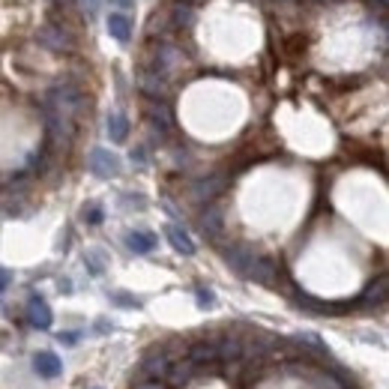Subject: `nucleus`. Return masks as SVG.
<instances>
[{"instance_id": "a211bd4d", "label": "nucleus", "mask_w": 389, "mask_h": 389, "mask_svg": "<svg viewBox=\"0 0 389 389\" xmlns=\"http://www.w3.org/2000/svg\"><path fill=\"white\" fill-rule=\"evenodd\" d=\"M126 246H129V252H135V254H150L156 249V233H150V231H129L126 233Z\"/></svg>"}, {"instance_id": "5701e85b", "label": "nucleus", "mask_w": 389, "mask_h": 389, "mask_svg": "<svg viewBox=\"0 0 389 389\" xmlns=\"http://www.w3.org/2000/svg\"><path fill=\"white\" fill-rule=\"evenodd\" d=\"M111 303H117L120 308H138L141 303L132 294H123V291H117V294H111Z\"/></svg>"}, {"instance_id": "39448f33", "label": "nucleus", "mask_w": 389, "mask_h": 389, "mask_svg": "<svg viewBox=\"0 0 389 389\" xmlns=\"http://www.w3.org/2000/svg\"><path fill=\"white\" fill-rule=\"evenodd\" d=\"M33 371H36L39 377H46V381H54V377L63 374V362H60L57 353L39 350V353H33Z\"/></svg>"}, {"instance_id": "0eeeda50", "label": "nucleus", "mask_w": 389, "mask_h": 389, "mask_svg": "<svg viewBox=\"0 0 389 389\" xmlns=\"http://www.w3.org/2000/svg\"><path fill=\"white\" fill-rule=\"evenodd\" d=\"M39 42H42V46H48V48H54V51H69V48H72L69 30L60 27V25L42 27V30H39Z\"/></svg>"}, {"instance_id": "cd10ccee", "label": "nucleus", "mask_w": 389, "mask_h": 389, "mask_svg": "<svg viewBox=\"0 0 389 389\" xmlns=\"http://www.w3.org/2000/svg\"><path fill=\"white\" fill-rule=\"evenodd\" d=\"M9 282H13V273L0 266V291H6V287H9Z\"/></svg>"}, {"instance_id": "4be33fe9", "label": "nucleus", "mask_w": 389, "mask_h": 389, "mask_svg": "<svg viewBox=\"0 0 389 389\" xmlns=\"http://www.w3.org/2000/svg\"><path fill=\"white\" fill-rule=\"evenodd\" d=\"M386 291H389V285H386V275H377V279L365 287V294H362V303H374V306H383L386 303Z\"/></svg>"}, {"instance_id": "9b49d317", "label": "nucleus", "mask_w": 389, "mask_h": 389, "mask_svg": "<svg viewBox=\"0 0 389 389\" xmlns=\"http://www.w3.org/2000/svg\"><path fill=\"white\" fill-rule=\"evenodd\" d=\"M225 261L233 273H240V275H246L249 273V266L254 261V252L249 246H228L225 249Z\"/></svg>"}, {"instance_id": "b1692460", "label": "nucleus", "mask_w": 389, "mask_h": 389, "mask_svg": "<svg viewBox=\"0 0 389 389\" xmlns=\"http://www.w3.org/2000/svg\"><path fill=\"white\" fill-rule=\"evenodd\" d=\"M195 296H198V306H201V308H213L216 306V296H213V291H207V287H198Z\"/></svg>"}, {"instance_id": "423d86ee", "label": "nucleus", "mask_w": 389, "mask_h": 389, "mask_svg": "<svg viewBox=\"0 0 389 389\" xmlns=\"http://www.w3.org/2000/svg\"><path fill=\"white\" fill-rule=\"evenodd\" d=\"M147 117H150V126L159 132V135H168V132L174 129V114L162 99H153L150 108H147Z\"/></svg>"}, {"instance_id": "ddd939ff", "label": "nucleus", "mask_w": 389, "mask_h": 389, "mask_svg": "<svg viewBox=\"0 0 389 389\" xmlns=\"http://www.w3.org/2000/svg\"><path fill=\"white\" fill-rule=\"evenodd\" d=\"M296 306L311 311V315H339V311H348L344 303H320V299H311L308 294H296Z\"/></svg>"}, {"instance_id": "c85d7f7f", "label": "nucleus", "mask_w": 389, "mask_h": 389, "mask_svg": "<svg viewBox=\"0 0 389 389\" xmlns=\"http://www.w3.org/2000/svg\"><path fill=\"white\" fill-rule=\"evenodd\" d=\"M135 389H165V383L162 381H141Z\"/></svg>"}, {"instance_id": "c756f323", "label": "nucleus", "mask_w": 389, "mask_h": 389, "mask_svg": "<svg viewBox=\"0 0 389 389\" xmlns=\"http://www.w3.org/2000/svg\"><path fill=\"white\" fill-rule=\"evenodd\" d=\"M111 6H117V9H132V6H135V0H111Z\"/></svg>"}, {"instance_id": "f3484780", "label": "nucleus", "mask_w": 389, "mask_h": 389, "mask_svg": "<svg viewBox=\"0 0 389 389\" xmlns=\"http://www.w3.org/2000/svg\"><path fill=\"white\" fill-rule=\"evenodd\" d=\"M165 237H168V243L174 246V252H180V254H195V240L189 237V233L180 228V225H168L165 228Z\"/></svg>"}, {"instance_id": "f257e3e1", "label": "nucleus", "mask_w": 389, "mask_h": 389, "mask_svg": "<svg viewBox=\"0 0 389 389\" xmlns=\"http://www.w3.org/2000/svg\"><path fill=\"white\" fill-rule=\"evenodd\" d=\"M42 111H51V114L78 123V117L87 111V96L75 84H54L46 93V99H42Z\"/></svg>"}, {"instance_id": "393cba45", "label": "nucleus", "mask_w": 389, "mask_h": 389, "mask_svg": "<svg viewBox=\"0 0 389 389\" xmlns=\"http://www.w3.org/2000/svg\"><path fill=\"white\" fill-rule=\"evenodd\" d=\"M84 221H90V225H99V221H102V207H99V204H87V207H84Z\"/></svg>"}, {"instance_id": "a878e982", "label": "nucleus", "mask_w": 389, "mask_h": 389, "mask_svg": "<svg viewBox=\"0 0 389 389\" xmlns=\"http://www.w3.org/2000/svg\"><path fill=\"white\" fill-rule=\"evenodd\" d=\"M87 266H90L93 275H102V273H105V264H102V258H99V252H90V254H87Z\"/></svg>"}, {"instance_id": "412c9836", "label": "nucleus", "mask_w": 389, "mask_h": 389, "mask_svg": "<svg viewBox=\"0 0 389 389\" xmlns=\"http://www.w3.org/2000/svg\"><path fill=\"white\" fill-rule=\"evenodd\" d=\"M192 18H195L192 0H174V4H171V21H174V27H189V25H192Z\"/></svg>"}, {"instance_id": "6e6552de", "label": "nucleus", "mask_w": 389, "mask_h": 389, "mask_svg": "<svg viewBox=\"0 0 389 389\" xmlns=\"http://www.w3.org/2000/svg\"><path fill=\"white\" fill-rule=\"evenodd\" d=\"M27 320L36 329H48L51 324H54V315H51V308H48V303L42 299L39 294H33L30 296V303H27Z\"/></svg>"}, {"instance_id": "f8f14e48", "label": "nucleus", "mask_w": 389, "mask_h": 389, "mask_svg": "<svg viewBox=\"0 0 389 389\" xmlns=\"http://www.w3.org/2000/svg\"><path fill=\"white\" fill-rule=\"evenodd\" d=\"M195 371H198V365L186 357V360H180V362H171L168 371H165V377H168L171 386H186V383H192Z\"/></svg>"}, {"instance_id": "2eb2a0df", "label": "nucleus", "mask_w": 389, "mask_h": 389, "mask_svg": "<svg viewBox=\"0 0 389 389\" xmlns=\"http://www.w3.org/2000/svg\"><path fill=\"white\" fill-rule=\"evenodd\" d=\"M243 339H237V336H221V339H216V353H219V360H225V362H237V360H243Z\"/></svg>"}, {"instance_id": "aec40b11", "label": "nucleus", "mask_w": 389, "mask_h": 389, "mask_svg": "<svg viewBox=\"0 0 389 389\" xmlns=\"http://www.w3.org/2000/svg\"><path fill=\"white\" fill-rule=\"evenodd\" d=\"M108 138L114 141V144H123L129 138V120H126V114H120V111L108 114Z\"/></svg>"}, {"instance_id": "dca6fc26", "label": "nucleus", "mask_w": 389, "mask_h": 389, "mask_svg": "<svg viewBox=\"0 0 389 389\" xmlns=\"http://www.w3.org/2000/svg\"><path fill=\"white\" fill-rule=\"evenodd\" d=\"M186 357L192 360L195 365H213V362H219L216 341H195L192 348H189V353H186Z\"/></svg>"}, {"instance_id": "7c9ffc66", "label": "nucleus", "mask_w": 389, "mask_h": 389, "mask_svg": "<svg viewBox=\"0 0 389 389\" xmlns=\"http://www.w3.org/2000/svg\"><path fill=\"white\" fill-rule=\"evenodd\" d=\"M60 341H66V344H75V341H78V336H72V332H66V336H60Z\"/></svg>"}, {"instance_id": "6ab92c4d", "label": "nucleus", "mask_w": 389, "mask_h": 389, "mask_svg": "<svg viewBox=\"0 0 389 389\" xmlns=\"http://www.w3.org/2000/svg\"><path fill=\"white\" fill-rule=\"evenodd\" d=\"M201 231L207 233V237H219L221 231H225V216H221V210L219 207H213L210 204L207 210H204V216H201Z\"/></svg>"}, {"instance_id": "bb28decb", "label": "nucleus", "mask_w": 389, "mask_h": 389, "mask_svg": "<svg viewBox=\"0 0 389 389\" xmlns=\"http://www.w3.org/2000/svg\"><path fill=\"white\" fill-rule=\"evenodd\" d=\"M132 162L147 165V150H144V147H135V150H132Z\"/></svg>"}, {"instance_id": "f03ea898", "label": "nucleus", "mask_w": 389, "mask_h": 389, "mask_svg": "<svg viewBox=\"0 0 389 389\" xmlns=\"http://www.w3.org/2000/svg\"><path fill=\"white\" fill-rule=\"evenodd\" d=\"M87 168H90V174L99 177V180H111V177H120L123 165H120V159L111 150L96 147V150H90V156H87Z\"/></svg>"}, {"instance_id": "20e7f679", "label": "nucleus", "mask_w": 389, "mask_h": 389, "mask_svg": "<svg viewBox=\"0 0 389 389\" xmlns=\"http://www.w3.org/2000/svg\"><path fill=\"white\" fill-rule=\"evenodd\" d=\"M225 183H228V177H225V174H210V177H201V180L195 183V189H192L195 201L210 204L213 198H219L221 192H225Z\"/></svg>"}, {"instance_id": "9d476101", "label": "nucleus", "mask_w": 389, "mask_h": 389, "mask_svg": "<svg viewBox=\"0 0 389 389\" xmlns=\"http://www.w3.org/2000/svg\"><path fill=\"white\" fill-rule=\"evenodd\" d=\"M168 365H171L168 353H165L162 348H153V350L144 353V360H141V371L147 374V377H165Z\"/></svg>"}, {"instance_id": "1a4fd4ad", "label": "nucleus", "mask_w": 389, "mask_h": 389, "mask_svg": "<svg viewBox=\"0 0 389 389\" xmlns=\"http://www.w3.org/2000/svg\"><path fill=\"white\" fill-rule=\"evenodd\" d=\"M138 87L147 96H153V99L165 96V90H168V84H165V75L156 72V69H150V66H144V69L138 72Z\"/></svg>"}, {"instance_id": "2f4dec72", "label": "nucleus", "mask_w": 389, "mask_h": 389, "mask_svg": "<svg viewBox=\"0 0 389 389\" xmlns=\"http://www.w3.org/2000/svg\"><path fill=\"white\" fill-rule=\"evenodd\" d=\"M282 4H296V0H282Z\"/></svg>"}, {"instance_id": "7ed1b4c3", "label": "nucleus", "mask_w": 389, "mask_h": 389, "mask_svg": "<svg viewBox=\"0 0 389 389\" xmlns=\"http://www.w3.org/2000/svg\"><path fill=\"white\" fill-rule=\"evenodd\" d=\"M246 279L261 282V285H266V287H273L275 282H279V264H275L273 258H266V254H254V261H252V266H249Z\"/></svg>"}, {"instance_id": "4468645a", "label": "nucleus", "mask_w": 389, "mask_h": 389, "mask_svg": "<svg viewBox=\"0 0 389 389\" xmlns=\"http://www.w3.org/2000/svg\"><path fill=\"white\" fill-rule=\"evenodd\" d=\"M108 33L120 42V46H126L132 39V18L126 13H111L108 15Z\"/></svg>"}]
</instances>
